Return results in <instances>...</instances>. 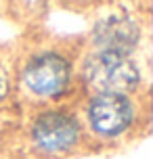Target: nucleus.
<instances>
[{"label":"nucleus","mask_w":153,"mask_h":159,"mask_svg":"<svg viewBox=\"0 0 153 159\" xmlns=\"http://www.w3.org/2000/svg\"><path fill=\"white\" fill-rule=\"evenodd\" d=\"M84 78L101 94H124L138 84V69L126 55L101 50L84 63Z\"/></svg>","instance_id":"f257e3e1"},{"label":"nucleus","mask_w":153,"mask_h":159,"mask_svg":"<svg viewBox=\"0 0 153 159\" xmlns=\"http://www.w3.org/2000/svg\"><path fill=\"white\" fill-rule=\"evenodd\" d=\"M69 80V65L63 57L55 52L34 57L30 65L25 67V84L36 94L53 96L63 92Z\"/></svg>","instance_id":"f03ea898"},{"label":"nucleus","mask_w":153,"mask_h":159,"mask_svg":"<svg viewBox=\"0 0 153 159\" xmlns=\"http://www.w3.org/2000/svg\"><path fill=\"white\" fill-rule=\"evenodd\" d=\"M90 124L103 136L124 132L132 121V105L124 94H99L88 109Z\"/></svg>","instance_id":"7ed1b4c3"},{"label":"nucleus","mask_w":153,"mask_h":159,"mask_svg":"<svg viewBox=\"0 0 153 159\" xmlns=\"http://www.w3.org/2000/svg\"><path fill=\"white\" fill-rule=\"evenodd\" d=\"M34 140L44 151H65L78 140V124L72 115L49 113L34 124Z\"/></svg>","instance_id":"20e7f679"},{"label":"nucleus","mask_w":153,"mask_h":159,"mask_svg":"<svg viewBox=\"0 0 153 159\" xmlns=\"http://www.w3.org/2000/svg\"><path fill=\"white\" fill-rule=\"evenodd\" d=\"M95 42L105 52L126 55L138 42V27L126 17H109L95 27Z\"/></svg>","instance_id":"39448f33"},{"label":"nucleus","mask_w":153,"mask_h":159,"mask_svg":"<svg viewBox=\"0 0 153 159\" xmlns=\"http://www.w3.org/2000/svg\"><path fill=\"white\" fill-rule=\"evenodd\" d=\"M7 90H8V78H7V73H4V69L0 67V101L7 96Z\"/></svg>","instance_id":"423d86ee"}]
</instances>
